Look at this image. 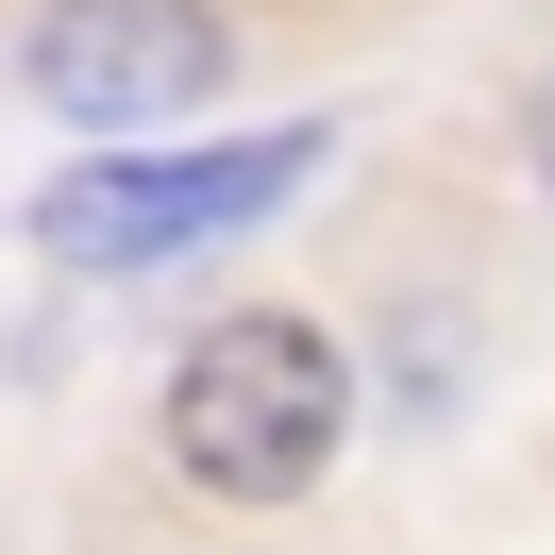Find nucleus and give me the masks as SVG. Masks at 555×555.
Listing matches in <instances>:
<instances>
[{
  "label": "nucleus",
  "instance_id": "nucleus-1",
  "mask_svg": "<svg viewBox=\"0 0 555 555\" xmlns=\"http://www.w3.org/2000/svg\"><path fill=\"white\" fill-rule=\"evenodd\" d=\"M152 438L219 505H304L337 472V438H353V353L320 320H286V304H236V320H203L169 353V421Z\"/></svg>",
  "mask_w": 555,
  "mask_h": 555
},
{
  "label": "nucleus",
  "instance_id": "nucleus-2",
  "mask_svg": "<svg viewBox=\"0 0 555 555\" xmlns=\"http://www.w3.org/2000/svg\"><path fill=\"white\" fill-rule=\"evenodd\" d=\"M236 35H219V0H35V35H17V85L85 135H152V118H203Z\"/></svg>",
  "mask_w": 555,
  "mask_h": 555
},
{
  "label": "nucleus",
  "instance_id": "nucleus-3",
  "mask_svg": "<svg viewBox=\"0 0 555 555\" xmlns=\"http://www.w3.org/2000/svg\"><path fill=\"white\" fill-rule=\"evenodd\" d=\"M304 169H320V135H236V152H118V169L51 185V203H35V236L68 253V270H135V253H185V236H236V219H270Z\"/></svg>",
  "mask_w": 555,
  "mask_h": 555
},
{
  "label": "nucleus",
  "instance_id": "nucleus-4",
  "mask_svg": "<svg viewBox=\"0 0 555 555\" xmlns=\"http://www.w3.org/2000/svg\"><path fill=\"white\" fill-rule=\"evenodd\" d=\"M521 169L555 185V68H539V102H521Z\"/></svg>",
  "mask_w": 555,
  "mask_h": 555
}]
</instances>
